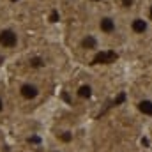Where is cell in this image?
<instances>
[{"label": "cell", "instance_id": "obj_1", "mask_svg": "<svg viewBox=\"0 0 152 152\" xmlns=\"http://www.w3.org/2000/svg\"><path fill=\"white\" fill-rule=\"evenodd\" d=\"M96 32L103 39L115 37L122 32V20L113 12H99L96 16Z\"/></svg>", "mask_w": 152, "mask_h": 152}, {"label": "cell", "instance_id": "obj_14", "mask_svg": "<svg viewBox=\"0 0 152 152\" xmlns=\"http://www.w3.org/2000/svg\"><path fill=\"white\" fill-rule=\"evenodd\" d=\"M151 136H152V126H151Z\"/></svg>", "mask_w": 152, "mask_h": 152}, {"label": "cell", "instance_id": "obj_6", "mask_svg": "<svg viewBox=\"0 0 152 152\" xmlns=\"http://www.w3.org/2000/svg\"><path fill=\"white\" fill-rule=\"evenodd\" d=\"M101 42H103V37H101L96 30H94V32L85 34V36L81 37V41H80L81 48H83V50H87V51H96V50H99Z\"/></svg>", "mask_w": 152, "mask_h": 152}, {"label": "cell", "instance_id": "obj_7", "mask_svg": "<svg viewBox=\"0 0 152 152\" xmlns=\"http://www.w3.org/2000/svg\"><path fill=\"white\" fill-rule=\"evenodd\" d=\"M28 66H30L32 69H42V67L46 66V60H44L42 57H39V55H34V57L28 58Z\"/></svg>", "mask_w": 152, "mask_h": 152}, {"label": "cell", "instance_id": "obj_5", "mask_svg": "<svg viewBox=\"0 0 152 152\" xmlns=\"http://www.w3.org/2000/svg\"><path fill=\"white\" fill-rule=\"evenodd\" d=\"M20 96L25 99V101H36L39 96H41V87H39L36 81H23L18 88Z\"/></svg>", "mask_w": 152, "mask_h": 152}, {"label": "cell", "instance_id": "obj_2", "mask_svg": "<svg viewBox=\"0 0 152 152\" xmlns=\"http://www.w3.org/2000/svg\"><path fill=\"white\" fill-rule=\"evenodd\" d=\"M126 28H127L131 37L143 39V37L151 36L152 23L147 20V16L142 11H136V12H129L126 16Z\"/></svg>", "mask_w": 152, "mask_h": 152}, {"label": "cell", "instance_id": "obj_12", "mask_svg": "<svg viewBox=\"0 0 152 152\" xmlns=\"http://www.w3.org/2000/svg\"><path fill=\"white\" fill-rule=\"evenodd\" d=\"M90 4H103V2H106V0H88Z\"/></svg>", "mask_w": 152, "mask_h": 152}, {"label": "cell", "instance_id": "obj_8", "mask_svg": "<svg viewBox=\"0 0 152 152\" xmlns=\"http://www.w3.org/2000/svg\"><path fill=\"white\" fill-rule=\"evenodd\" d=\"M76 94H78L81 99H88V97L92 96V87H90V85H81Z\"/></svg>", "mask_w": 152, "mask_h": 152}, {"label": "cell", "instance_id": "obj_9", "mask_svg": "<svg viewBox=\"0 0 152 152\" xmlns=\"http://www.w3.org/2000/svg\"><path fill=\"white\" fill-rule=\"evenodd\" d=\"M118 5L124 11H127V14L129 12H136V11H133V5H136V0H118Z\"/></svg>", "mask_w": 152, "mask_h": 152}, {"label": "cell", "instance_id": "obj_4", "mask_svg": "<svg viewBox=\"0 0 152 152\" xmlns=\"http://www.w3.org/2000/svg\"><path fill=\"white\" fill-rule=\"evenodd\" d=\"M133 106H134V110L138 112L140 117H143V118L152 122V94H147V92L140 94L133 101Z\"/></svg>", "mask_w": 152, "mask_h": 152}, {"label": "cell", "instance_id": "obj_11", "mask_svg": "<svg viewBox=\"0 0 152 152\" xmlns=\"http://www.w3.org/2000/svg\"><path fill=\"white\" fill-rule=\"evenodd\" d=\"M4 108H5V104H4V99H2V97H0V113H2V112H4Z\"/></svg>", "mask_w": 152, "mask_h": 152}, {"label": "cell", "instance_id": "obj_15", "mask_svg": "<svg viewBox=\"0 0 152 152\" xmlns=\"http://www.w3.org/2000/svg\"><path fill=\"white\" fill-rule=\"evenodd\" d=\"M51 152H58V151H51Z\"/></svg>", "mask_w": 152, "mask_h": 152}, {"label": "cell", "instance_id": "obj_3", "mask_svg": "<svg viewBox=\"0 0 152 152\" xmlns=\"http://www.w3.org/2000/svg\"><path fill=\"white\" fill-rule=\"evenodd\" d=\"M21 44V34L14 27L0 28V48L2 50H16Z\"/></svg>", "mask_w": 152, "mask_h": 152}, {"label": "cell", "instance_id": "obj_10", "mask_svg": "<svg viewBox=\"0 0 152 152\" xmlns=\"http://www.w3.org/2000/svg\"><path fill=\"white\" fill-rule=\"evenodd\" d=\"M142 12H143V14L147 16V20H149V21L152 23V0H151V2H147V4H145V9H143Z\"/></svg>", "mask_w": 152, "mask_h": 152}, {"label": "cell", "instance_id": "obj_13", "mask_svg": "<svg viewBox=\"0 0 152 152\" xmlns=\"http://www.w3.org/2000/svg\"><path fill=\"white\" fill-rule=\"evenodd\" d=\"M7 2H9V4H20L21 0H7Z\"/></svg>", "mask_w": 152, "mask_h": 152}]
</instances>
